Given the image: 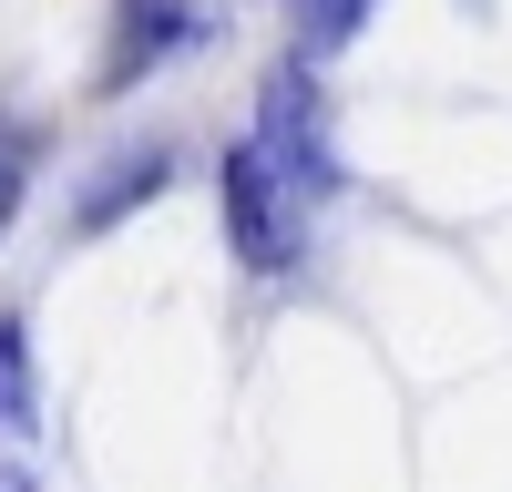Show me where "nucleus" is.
Segmentation results:
<instances>
[{"label":"nucleus","mask_w":512,"mask_h":492,"mask_svg":"<svg viewBox=\"0 0 512 492\" xmlns=\"http://www.w3.org/2000/svg\"><path fill=\"white\" fill-rule=\"evenodd\" d=\"M11 216H21V154H0V236H11Z\"/></svg>","instance_id":"nucleus-7"},{"label":"nucleus","mask_w":512,"mask_h":492,"mask_svg":"<svg viewBox=\"0 0 512 492\" xmlns=\"http://www.w3.org/2000/svg\"><path fill=\"white\" fill-rule=\"evenodd\" d=\"M205 21H216V11H205V0H123V11H113V62H103V82L123 93V82H134V72L175 62V52H185V41H195Z\"/></svg>","instance_id":"nucleus-3"},{"label":"nucleus","mask_w":512,"mask_h":492,"mask_svg":"<svg viewBox=\"0 0 512 492\" xmlns=\"http://www.w3.org/2000/svg\"><path fill=\"white\" fill-rule=\"evenodd\" d=\"M164 185H175V144H134V154H113V164H103V185H82L72 226H82V236H103L123 205H154Z\"/></svg>","instance_id":"nucleus-4"},{"label":"nucleus","mask_w":512,"mask_h":492,"mask_svg":"<svg viewBox=\"0 0 512 492\" xmlns=\"http://www.w3.org/2000/svg\"><path fill=\"white\" fill-rule=\"evenodd\" d=\"M216 216H226L236 267H256V277H287V267H297V246H308V205H297V195L267 175V154H256L246 134L216 154Z\"/></svg>","instance_id":"nucleus-2"},{"label":"nucleus","mask_w":512,"mask_h":492,"mask_svg":"<svg viewBox=\"0 0 512 492\" xmlns=\"http://www.w3.org/2000/svg\"><path fill=\"white\" fill-rule=\"evenodd\" d=\"M256 154H267V175L297 195V205H308V216H318V205L338 195V175H349V164H338V134H328V93H318V62H277L267 82H256V134H246Z\"/></svg>","instance_id":"nucleus-1"},{"label":"nucleus","mask_w":512,"mask_h":492,"mask_svg":"<svg viewBox=\"0 0 512 492\" xmlns=\"http://www.w3.org/2000/svg\"><path fill=\"white\" fill-rule=\"evenodd\" d=\"M0 441H41V369H31V328L0 308Z\"/></svg>","instance_id":"nucleus-5"},{"label":"nucleus","mask_w":512,"mask_h":492,"mask_svg":"<svg viewBox=\"0 0 512 492\" xmlns=\"http://www.w3.org/2000/svg\"><path fill=\"white\" fill-rule=\"evenodd\" d=\"M379 0H297V62H328V52H349V41L369 31Z\"/></svg>","instance_id":"nucleus-6"}]
</instances>
